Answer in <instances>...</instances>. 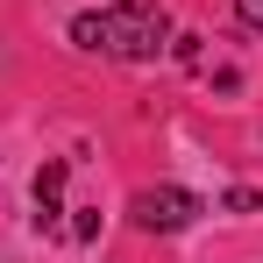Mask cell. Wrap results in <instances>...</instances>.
<instances>
[{
    "mask_svg": "<svg viewBox=\"0 0 263 263\" xmlns=\"http://www.w3.org/2000/svg\"><path fill=\"white\" fill-rule=\"evenodd\" d=\"M71 43L92 50V57H121V64H142L171 43V14L157 0H114L100 14H79L71 22Z\"/></svg>",
    "mask_w": 263,
    "mask_h": 263,
    "instance_id": "1",
    "label": "cell"
},
{
    "mask_svg": "<svg viewBox=\"0 0 263 263\" xmlns=\"http://www.w3.org/2000/svg\"><path fill=\"white\" fill-rule=\"evenodd\" d=\"M199 214H206V206H199V192H185V185H142L128 199V220L142 235H178V228H192Z\"/></svg>",
    "mask_w": 263,
    "mask_h": 263,
    "instance_id": "2",
    "label": "cell"
},
{
    "mask_svg": "<svg viewBox=\"0 0 263 263\" xmlns=\"http://www.w3.org/2000/svg\"><path fill=\"white\" fill-rule=\"evenodd\" d=\"M57 192H64V164H43V178H36V228H57Z\"/></svg>",
    "mask_w": 263,
    "mask_h": 263,
    "instance_id": "3",
    "label": "cell"
},
{
    "mask_svg": "<svg viewBox=\"0 0 263 263\" xmlns=\"http://www.w3.org/2000/svg\"><path fill=\"white\" fill-rule=\"evenodd\" d=\"M235 14H242L249 29H263V0H235Z\"/></svg>",
    "mask_w": 263,
    "mask_h": 263,
    "instance_id": "4",
    "label": "cell"
}]
</instances>
